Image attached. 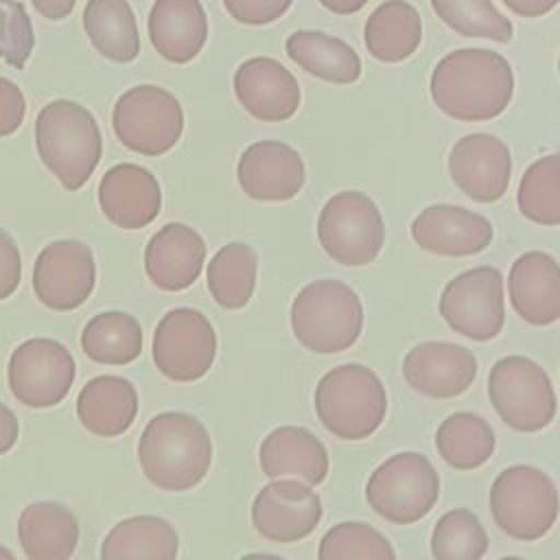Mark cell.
<instances>
[{"label":"cell","instance_id":"cell-1","mask_svg":"<svg viewBox=\"0 0 560 560\" xmlns=\"http://www.w3.org/2000/svg\"><path fill=\"white\" fill-rule=\"evenodd\" d=\"M429 90L442 114L462 122H486L508 109L514 72L494 50L457 48L435 63Z\"/></svg>","mask_w":560,"mask_h":560},{"label":"cell","instance_id":"cell-2","mask_svg":"<svg viewBox=\"0 0 560 560\" xmlns=\"http://www.w3.org/2000/svg\"><path fill=\"white\" fill-rule=\"evenodd\" d=\"M138 462L155 488L186 492L210 470V433L192 413L162 411L149 420L138 440Z\"/></svg>","mask_w":560,"mask_h":560},{"label":"cell","instance_id":"cell-3","mask_svg":"<svg viewBox=\"0 0 560 560\" xmlns=\"http://www.w3.org/2000/svg\"><path fill=\"white\" fill-rule=\"evenodd\" d=\"M35 144L44 166L66 190H79L103 155V136L94 114L68 98L44 105L35 120Z\"/></svg>","mask_w":560,"mask_h":560},{"label":"cell","instance_id":"cell-4","mask_svg":"<svg viewBox=\"0 0 560 560\" xmlns=\"http://www.w3.org/2000/svg\"><path fill=\"white\" fill-rule=\"evenodd\" d=\"M315 413L339 440L370 438L385 420L387 392L378 374L361 363L328 370L315 387Z\"/></svg>","mask_w":560,"mask_h":560},{"label":"cell","instance_id":"cell-5","mask_svg":"<svg viewBox=\"0 0 560 560\" xmlns=\"http://www.w3.org/2000/svg\"><path fill=\"white\" fill-rule=\"evenodd\" d=\"M291 330L315 354L343 352L361 337L363 304L341 280L308 282L291 302Z\"/></svg>","mask_w":560,"mask_h":560},{"label":"cell","instance_id":"cell-6","mask_svg":"<svg viewBox=\"0 0 560 560\" xmlns=\"http://www.w3.org/2000/svg\"><path fill=\"white\" fill-rule=\"evenodd\" d=\"M490 514L497 527L514 540L542 538L558 518L553 479L529 464L508 466L490 486Z\"/></svg>","mask_w":560,"mask_h":560},{"label":"cell","instance_id":"cell-7","mask_svg":"<svg viewBox=\"0 0 560 560\" xmlns=\"http://www.w3.org/2000/svg\"><path fill=\"white\" fill-rule=\"evenodd\" d=\"M440 499V475L416 451L387 457L365 483L368 505L394 525H411L424 518Z\"/></svg>","mask_w":560,"mask_h":560},{"label":"cell","instance_id":"cell-8","mask_svg":"<svg viewBox=\"0 0 560 560\" xmlns=\"http://www.w3.org/2000/svg\"><path fill=\"white\" fill-rule=\"evenodd\" d=\"M488 398L497 416L521 433H536L556 418V392L549 374L523 354L503 357L490 368Z\"/></svg>","mask_w":560,"mask_h":560},{"label":"cell","instance_id":"cell-9","mask_svg":"<svg viewBox=\"0 0 560 560\" xmlns=\"http://www.w3.org/2000/svg\"><path fill=\"white\" fill-rule=\"evenodd\" d=\"M317 238L335 262L363 267L385 245V221L378 206L365 192L341 190L322 206Z\"/></svg>","mask_w":560,"mask_h":560},{"label":"cell","instance_id":"cell-10","mask_svg":"<svg viewBox=\"0 0 560 560\" xmlns=\"http://www.w3.org/2000/svg\"><path fill=\"white\" fill-rule=\"evenodd\" d=\"M112 127L122 147L147 158H158L179 142L184 133V109L160 85H133L118 96L112 112Z\"/></svg>","mask_w":560,"mask_h":560},{"label":"cell","instance_id":"cell-11","mask_svg":"<svg viewBox=\"0 0 560 560\" xmlns=\"http://www.w3.org/2000/svg\"><path fill=\"white\" fill-rule=\"evenodd\" d=\"M440 315L462 337L472 341L494 339L505 324L503 273L490 265L462 271L444 284Z\"/></svg>","mask_w":560,"mask_h":560},{"label":"cell","instance_id":"cell-12","mask_svg":"<svg viewBox=\"0 0 560 560\" xmlns=\"http://www.w3.org/2000/svg\"><path fill=\"white\" fill-rule=\"evenodd\" d=\"M153 363L175 383L206 376L217 357V332L210 319L190 306L171 308L153 332Z\"/></svg>","mask_w":560,"mask_h":560},{"label":"cell","instance_id":"cell-13","mask_svg":"<svg viewBox=\"0 0 560 560\" xmlns=\"http://www.w3.org/2000/svg\"><path fill=\"white\" fill-rule=\"evenodd\" d=\"M77 376L70 350L48 337H33L20 343L9 359L7 378L13 396L31 407L46 409L59 405Z\"/></svg>","mask_w":560,"mask_h":560},{"label":"cell","instance_id":"cell-14","mask_svg":"<svg viewBox=\"0 0 560 560\" xmlns=\"http://www.w3.org/2000/svg\"><path fill=\"white\" fill-rule=\"evenodd\" d=\"M96 284V262L90 245L61 238L46 245L33 265V291L52 311L79 308Z\"/></svg>","mask_w":560,"mask_h":560},{"label":"cell","instance_id":"cell-15","mask_svg":"<svg viewBox=\"0 0 560 560\" xmlns=\"http://www.w3.org/2000/svg\"><path fill=\"white\" fill-rule=\"evenodd\" d=\"M324 514L319 494L300 479L278 477L252 503V525L269 542H298L315 532Z\"/></svg>","mask_w":560,"mask_h":560},{"label":"cell","instance_id":"cell-16","mask_svg":"<svg viewBox=\"0 0 560 560\" xmlns=\"http://www.w3.org/2000/svg\"><path fill=\"white\" fill-rule=\"evenodd\" d=\"M448 175L472 201H499L510 186V149L492 133H468L459 138L448 153Z\"/></svg>","mask_w":560,"mask_h":560},{"label":"cell","instance_id":"cell-17","mask_svg":"<svg viewBox=\"0 0 560 560\" xmlns=\"http://www.w3.org/2000/svg\"><path fill=\"white\" fill-rule=\"evenodd\" d=\"M236 179L249 199L287 201L304 188L306 166L291 144L280 140H260L241 153Z\"/></svg>","mask_w":560,"mask_h":560},{"label":"cell","instance_id":"cell-18","mask_svg":"<svg viewBox=\"0 0 560 560\" xmlns=\"http://www.w3.org/2000/svg\"><path fill=\"white\" fill-rule=\"evenodd\" d=\"M472 350L451 341H422L402 359L407 385L427 398H455L464 394L477 376Z\"/></svg>","mask_w":560,"mask_h":560},{"label":"cell","instance_id":"cell-19","mask_svg":"<svg viewBox=\"0 0 560 560\" xmlns=\"http://www.w3.org/2000/svg\"><path fill=\"white\" fill-rule=\"evenodd\" d=\"M492 223L462 206L433 203L411 221V238L438 256H475L492 243Z\"/></svg>","mask_w":560,"mask_h":560},{"label":"cell","instance_id":"cell-20","mask_svg":"<svg viewBox=\"0 0 560 560\" xmlns=\"http://www.w3.org/2000/svg\"><path fill=\"white\" fill-rule=\"evenodd\" d=\"M234 94L243 109L262 122L289 120L302 101L298 79L271 57H252L234 72Z\"/></svg>","mask_w":560,"mask_h":560},{"label":"cell","instance_id":"cell-21","mask_svg":"<svg viewBox=\"0 0 560 560\" xmlns=\"http://www.w3.org/2000/svg\"><path fill=\"white\" fill-rule=\"evenodd\" d=\"M98 206L107 221H112L116 228H147L162 208L160 182L140 164H114L101 177Z\"/></svg>","mask_w":560,"mask_h":560},{"label":"cell","instance_id":"cell-22","mask_svg":"<svg viewBox=\"0 0 560 560\" xmlns=\"http://www.w3.org/2000/svg\"><path fill=\"white\" fill-rule=\"evenodd\" d=\"M206 243L197 230L173 221L162 225L144 247V271L162 291H184L199 278Z\"/></svg>","mask_w":560,"mask_h":560},{"label":"cell","instance_id":"cell-23","mask_svg":"<svg viewBox=\"0 0 560 560\" xmlns=\"http://www.w3.org/2000/svg\"><path fill=\"white\" fill-rule=\"evenodd\" d=\"M510 304L532 326H549L560 319V269L547 252L521 254L508 276Z\"/></svg>","mask_w":560,"mask_h":560},{"label":"cell","instance_id":"cell-24","mask_svg":"<svg viewBox=\"0 0 560 560\" xmlns=\"http://www.w3.org/2000/svg\"><path fill=\"white\" fill-rule=\"evenodd\" d=\"M258 462L269 479L293 477L308 486H319L328 475V451L315 433L304 427L284 424L267 433Z\"/></svg>","mask_w":560,"mask_h":560},{"label":"cell","instance_id":"cell-25","mask_svg":"<svg viewBox=\"0 0 560 560\" xmlns=\"http://www.w3.org/2000/svg\"><path fill=\"white\" fill-rule=\"evenodd\" d=\"M147 28L155 52L171 63L192 61L208 39V18L199 0H155Z\"/></svg>","mask_w":560,"mask_h":560},{"label":"cell","instance_id":"cell-26","mask_svg":"<svg viewBox=\"0 0 560 560\" xmlns=\"http://www.w3.org/2000/svg\"><path fill=\"white\" fill-rule=\"evenodd\" d=\"M77 416L83 429L98 438L122 435L138 416V392L122 376H96L81 387Z\"/></svg>","mask_w":560,"mask_h":560},{"label":"cell","instance_id":"cell-27","mask_svg":"<svg viewBox=\"0 0 560 560\" xmlns=\"http://www.w3.org/2000/svg\"><path fill=\"white\" fill-rule=\"evenodd\" d=\"M18 538L28 560H66L79 545V521L61 503L37 501L20 512Z\"/></svg>","mask_w":560,"mask_h":560},{"label":"cell","instance_id":"cell-28","mask_svg":"<svg viewBox=\"0 0 560 560\" xmlns=\"http://www.w3.org/2000/svg\"><path fill=\"white\" fill-rule=\"evenodd\" d=\"M363 39L368 52L376 61H405L422 42V20L418 9L405 0H385L365 20Z\"/></svg>","mask_w":560,"mask_h":560},{"label":"cell","instance_id":"cell-29","mask_svg":"<svg viewBox=\"0 0 560 560\" xmlns=\"http://www.w3.org/2000/svg\"><path fill=\"white\" fill-rule=\"evenodd\" d=\"M284 50L304 72L322 81L348 85L361 77V59L357 50L328 33L295 31L287 37Z\"/></svg>","mask_w":560,"mask_h":560},{"label":"cell","instance_id":"cell-30","mask_svg":"<svg viewBox=\"0 0 560 560\" xmlns=\"http://www.w3.org/2000/svg\"><path fill=\"white\" fill-rule=\"evenodd\" d=\"M179 551L175 527L160 516L140 514L114 525L103 538V560H173Z\"/></svg>","mask_w":560,"mask_h":560},{"label":"cell","instance_id":"cell-31","mask_svg":"<svg viewBox=\"0 0 560 560\" xmlns=\"http://www.w3.org/2000/svg\"><path fill=\"white\" fill-rule=\"evenodd\" d=\"M83 28L92 46L109 61L129 63L140 55V35L127 0H88Z\"/></svg>","mask_w":560,"mask_h":560},{"label":"cell","instance_id":"cell-32","mask_svg":"<svg viewBox=\"0 0 560 560\" xmlns=\"http://www.w3.org/2000/svg\"><path fill=\"white\" fill-rule=\"evenodd\" d=\"M497 446L490 422L472 411H455L444 418L435 431L440 457L455 470H475L483 466Z\"/></svg>","mask_w":560,"mask_h":560},{"label":"cell","instance_id":"cell-33","mask_svg":"<svg viewBox=\"0 0 560 560\" xmlns=\"http://www.w3.org/2000/svg\"><path fill=\"white\" fill-rule=\"evenodd\" d=\"M258 256L252 245L234 241L223 245L208 262V289L212 300L225 311L249 304L256 289Z\"/></svg>","mask_w":560,"mask_h":560},{"label":"cell","instance_id":"cell-34","mask_svg":"<svg viewBox=\"0 0 560 560\" xmlns=\"http://www.w3.org/2000/svg\"><path fill=\"white\" fill-rule=\"evenodd\" d=\"M81 348L94 363L127 365L142 352V328L129 313L105 311L85 324Z\"/></svg>","mask_w":560,"mask_h":560},{"label":"cell","instance_id":"cell-35","mask_svg":"<svg viewBox=\"0 0 560 560\" xmlns=\"http://www.w3.org/2000/svg\"><path fill=\"white\" fill-rule=\"evenodd\" d=\"M518 210L525 219L556 228L560 223V158L549 153L538 158L521 177L516 192Z\"/></svg>","mask_w":560,"mask_h":560},{"label":"cell","instance_id":"cell-36","mask_svg":"<svg viewBox=\"0 0 560 560\" xmlns=\"http://www.w3.org/2000/svg\"><path fill=\"white\" fill-rule=\"evenodd\" d=\"M488 551V534L466 508L442 514L431 532V553L438 560H479Z\"/></svg>","mask_w":560,"mask_h":560},{"label":"cell","instance_id":"cell-37","mask_svg":"<svg viewBox=\"0 0 560 560\" xmlns=\"http://www.w3.org/2000/svg\"><path fill=\"white\" fill-rule=\"evenodd\" d=\"M435 15L464 37H483L499 44L512 39V22L490 0H431Z\"/></svg>","mask_w":560,"mask_h":560},{"label":"cell","instance_id":"cell-38","mask_svg":"<svg viewBox=\"0 0 560 560\" xmlns=\"http://www.w3.org/2000/svg\"><path fill=\"white\" fill-rule=\"evenodd\" d=\"M319 560H394L396 551L389 540L374 527L359 521H343L330 527L319 540Z\"/></svg>","mask_w":560,"mask_h":560},{"label":"cell","instance_id":"cell-39","mask_svg":"<svg viewBox=\"0 0 560 560\" xmlns=\"http://www.w3.org/2000/svg\"><path fill=\"white\" fill-rule=\"evenodd\" d=\"M35 33L20 0H0V59L22 70L33 52Z\"/></svg>","mask_w":560,"mask_h":560},{"label":"cell","instance_id":"cell-40","mask_svg":"<svg viewBox=\"0 0 560 560\" xmlns=\"http://www.w3.org/2000/svg\"><path fill=\"white\" fill-rule=\"evenodd\" d=\"M293 0H223L225 11L245 26H265L287 13Z\"/></svg>","mask_w":560,"mask_h":560},{"label":"cell","instance_id":"cell-41","mask_svg":"<svg viewBox=\"0 0 560 560\" xmlns=\"http://www.w3.org/2000/svg\"><path fill=\"white\" fill-rule=\"evenodd\" d=\"M24 114L26 101L22 90L13 81L0 77V138H7L13 131H18L24 120Z\"/></svg>","mask_w":560,"mask_h":560},{"label":"cell","instance_id":"cell-42","mask_svg":"<svg viewBox=\"0 0 560 560\" xmlns=\"http://www.w3.org/2000/svg\"><path fill=\"white\" fill-rule=\"evenodd\" d=\"M22 278L20 249L9 232L0 228V300L15 293Z\"/></svg>","mask_w":560,"mask_h":560},{"label":"cell","instance_id":"cell-43","mask_svg":"<svg viewBox=\"0 0 560 560\" xmlns=\"http://www.w3.org/2000/svg\"><path fill=\"white\" fill-rule=\"evenodd\" d=\"M18 418L15 413L0 402V455L9 453L18 442Z\"/></svg>","mask_w":560,"mask_h":560},{"label":"cell","instance_id":"cell-44","mask_svg":"<svg viewBox=\"0 0 560 560\" xmlns=\"http://www.w3.org/2000/svg\"><path fill=\"white\" fill-rule=\"evenodd\" d=\"M501 2L521 18H540L549 13L560 0H501Z\"/></svg>","mask_w":560,"mask_h":560},{"label":"cell","instance_id":"cell-45","mask_svg":"<svg viewBox=\"0 0 560 560\" xmlns=\"http://www.w3.org/2000/svg\"><path fill=\"white\" fill-rule=\"evenodd\" d=\"M35 11L46 20H63L72 13L77 0H31Z\"/></svg>","mask_w":560,"mask_h":560},{"label":"cell","instance_id":"cell-46","mask_svg":"<svg viewBox=\"0 0 560 560\" xmlns=\"http://www.w3.org/2000/svg\"><path fill=\"white\" fill-rule=\"evenodd\" d=\"M319 4L337 15H350L357 13L368 4V0H319Z\"/></svg>","mask_w":560,"mask_h":560},{"label":"cell","instance_id":"cell-47","mask_svg":"<svg viewBox=\"0 0 560 560\" xmlns=\"http://www.w3.org/2000/svg\"><path fill=\"white\" fill-rule=\"evenodd\" d=\"M15 556H13V551H9V549H4V547H0V560H13Z\"/></svg>","mask_w":560,"mask_h":560}]
</instances>
